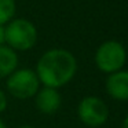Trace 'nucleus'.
Here are the masks:
<instances>
[{
	"instance_id": "nucleus-4",
	"label": "nucleus",
	"mask_w": 128,
	"mask_h": 128,
	"mask_svg": "<svg viewBox=\"0 0 128 128\" xmlns=\"http://www.w3.org/2000/svg\"><path fill=\"white\" fill-rule=\"evenodd\" d=\"M127 52L124 46L116 40H108L98 47L95 52V65L103 73H114L124 66Z\"/></svg>"
},
{
	"instance_id": "nucleus-6",
	"label": "nucleus",
	"mask_w": 128,
	"mask_h": 128,
	"mask_svg": "<svg viewBox=\"0 0 128 128\" xmlns=\"http://www.w3.org/2000/svg\"><path fill=\"white\" fill-rule=\"evenodd\" d=\"M62 96L56 88L40 87L34 95V106L44 116H52L61 109Z\"/></svg>"
},
{
	"instance_id": "nucleus-1",
	"label": "nucleus",
	"mask_w": 128,
	"mask_h": 128,
	"mask_svg": "<svg viewBox=\"0 0 128 128\" xmlns=\"http://www.w3.org/2000/svg\"><path fill=\"white\" fill-rule=\"evenodd\" d=\"M43 87L59 90L73 80L77 72V61L65 48H50L40 55L34 68Z\"/></svg>"
},
{
	"instance_id": "nucleus-12",
	"label": "nucleus",
	"mask_w": 128,
	"mask_h": 128,
	"mask_svg": "<svg viewBox=\"0 0 128 128\" xmlns=\"http://www.w3.org/2000/svg\"><path fill=\"white\" fill-rule=\"evenodd\" d=\"M121 128H128V116L125 117V120L122 121V127Z\"/></svg>"
},
{
	"instance_id": "nucleus-2",
	"label": "nucleus",
	"mask_w": 128,
	"mask_h": 128,
	"mask_svg": "<svg viewBox=\"0 0 128 128\" xmlns=\"http://www.w3.org/2000/svg\"><path fill=\"white\" fill-rule=\"evenodd\" d=\"M39 39L37 28L26 18H14L4 25V44L15 52L29 51L36 46Z\"/></svg>"
},
{
	"instance_id": "nucleus-3",
	"label": "nucleus",
	"mask_w": 128,
	"mask_h": 128,
	"mask_svg": "<svg viewBox=\"0 0 128 128\" xmlns=\"http://www.w3.org/2000/svg\"><path fill=\"white\" fill-rule=\"evenodd\" d=\"M42 84L34 69L18 68L6 78V88L11 96L17 99H30L34 98Z\"/></svg>"
},
{
	"instance_id": "nucleus-7",
	"label": "nucleus",
	"mask_w": 128,
	"mask_h": 128,
	"mask_svg": "<svg viewBox=\"0 0 128 128\" xmlns=\"http://www.w3.org/2000/svg\"><path fill=\"white\" fill-rule=\"evenodd\" d=\"M105 88L113 99L128 100V70L110 73L106 78Z\"/></svg>"
},
{
	"instance_id": "nucleus-5",
	"label": "nucleus",
	"mask_w": 128,
	"mask_h": 128,
	"mask_svg": "<svg viewBox=\"0 0 128 128\" xmlns=\"http://www.w3.org/2000/svg\"><path fill=\"white\" fill-rule=\"evenodd\" d=\"M77 116L84 125L90 128H98L109 118V108L100 98L86 96L77 106Z\"/></svg>"
},
{
	"instance_id": "nucleus-8",
	"label": "nucleus",
	"mask_w": 128,
	"mask_h": 128,
	"mask_svg": "<svg viewBox=\"0 0 128 128\" xmlns=\"http://www.w3.org/2000/svg\"><path fill=\"white\" fill-rule=\"evenodd\" d=\"M18 52L6 44L0 46V80H6L12 72H15L18 69Z\"/></svg>"
},
{
	"instance_id": "nucleus-10",
	"label": "nucleus",
	"mask_w": 128,
	"mask_h": 128,
	"mask_svg": "<svg viewBox=\"0 0 128 128\" xmlns=\"http://www.w3.org/2000/svg\"><path fill=\"white\" fill-rule=\"evenodd\" d=\"M8 106V98H7V94L3 91V90H0V114L4 113Z\"/></svg>"
},
{
	"instance_id": "nucleus-11",
	"label": "nucleus",
	"mask_w": 128,
	"mask_h": 128,
	"mask_svg": "<svg viewBox=\"0 0 128 128\" xmlns=\"http://www.w3.org/2000/svg\"><path fill=\"white\" fill-rule=\"evenodd\" d=\"M4 44V26L0 25V46Z\"/></svg>"
},
{
	"instance_id": "nucleus-14",
	"label": "nucleus",
	"mask_w": 128,
	"mask_h": 128,
	"mask_svg": "<svg viewBox=\"0 0 128 128\" xmlns=\"http://www.w3.org/2000/svg\"><path fill=\"white\" fill-rule=\"evenodd\" d=\"M18 128H37V127H34V125H20Z\"/></svg>"
},
{
	"instance_id": "nucleus-9",
	"label": "nucleus",
	"mask_w": 128,
	"mask_h": 128,
	"mask_svg": "<svg viewBox=\"0 0 128 128\" xmlns=\"http://www.w3.org/2000/svg\"><path fill=\"white\" fill-rule=\"evenodd\" d=\"M17 4L15 0H0V25H7L15 18Z\"/></svg>"
},
{
	"instance_id": "nucleus-13",
	"label": "nucleus",
	"mask_w": 128,
	"mask_h": 128,
	"mask_svg": "<svg viewBox=\"0 0 128 128\" xmlns=\"http://www.w3.org/2000/svg\"><path fill=\"white\" fill-rule=\"evenodd\" d=\"M0 128H7V125H6V122L3 121V120L0 118Z\"/></svg>"
}]
</instances>
